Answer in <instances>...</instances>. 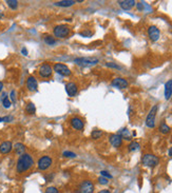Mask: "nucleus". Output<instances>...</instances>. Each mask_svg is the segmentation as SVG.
I'll use <instances>...</instances> for the list:
<instances>
[{
	"instance_id": "1",
	"label": "nucleus",
	"mask_w": 172,
	"mask_h": 193,
	"mask_svg": "<svg viewBox=\"0 0 172 193\" xmlns=\"http://www.w3.org/2000/svg\"><path fill=\"white\" fill-rule=\"evenodd\" d=\"M34 165V159L28 153L20 155L19 158L17 161V165H16V170L18 173H24L28 170H30Z\"/></svg>"
},
{
	"instance_id": "2",
	"label": "nucleus",
	"mask_w": 172,
	"mask_h": 193,
	"mask_svg": "<svg viewBox=\"0 0 172 193\" xmlns=\"http://www.w3.org/2000/svg\"><path fill=\"white\" fill-rule=\"evenodd\" d=\"M74 62L80 67H92L98 63V59L93 57H78L74 59Z\"/></svg>"
},
{
	"instance_id": "3",
	"label": "nucleus",
	"mask_w": 172,
	"mask_h": 193,
	"mask_svg": "<svg viewBox=\"0 0 172 193\" xmlns=\"http://www.w3.org/2000/svg\"><path fill=\"white\" fill-rule=\"evenodd\" d=\"M53 33L54 36L57 37V38H66L70 34V28L66 24H59V26H56L54 28Z\"/></svg>"
},
{
	"instance_id": "4",
	"label": "nucleus",
	"mask_w": 172,
	"mask_h": 193,
	"mask_svg": "<svg viewBox=\"0 0 172 193\" xmlns=\"http://www.w3.org/2000/svg\"><path fill=\"white\" fill-rule=\"evenodd\" d=\"M142 163L149 168H154L158 165L159 158L157 156H155L154 154H149L148 153V154H145L144 156H143Z\"/></svg>"
},
{
	"instance_id": "5",
	"label": "nucleus",
	"mask_w": 172,
	"mask_h": 193,
	"mask_svg": "<svg viewBox=\"0 0 172 193\" xmlns=\"http://www.w3.org/2000/svg\"><path fill=\"white\" fill-rule=\"evenodd\" d=\"M94 192V184L91 180L84 179L81 182V184L78 186V189L76 193H93Z\"/></svg>"
},
{
	"instance_id": "6",
	"label": "nucleus",
	"mask_w": 172,
	"mask_h": 193,
	"mask_svg": "<svg viewBox=\"0 0 172 193\" xmlns=\"http://www.w3.org/2000/svg\"><path fill=\"white\" fill-rule=\"evenodd\" d=\"M157 110H158V106L155 105L152 107V109L150 110L149 114L147 115V118H146V126L148 128H154L155 127V116H156V113H157Z\"/></svg>"
},
{
	"instance_id": "7",
	"label": "nucleus",
	"mask_w": 172,
	"mask_h": 193,
	"mask_svg": "<svg viewBox=\"0 0 172 193\" xmlns=\"http://www.w3.org/2000/svg\"><path fill=\"white\" fill-rule=\"evenodd\" d=\"M53 164V159L52 157L48 156V155H45V156L40 157L38 159V163H37V167H38L39 170L41 171H45V170H48Z\"/></svg>"
},
{
	"instance_id": "8",
	"label": "nucleus",
	"mask_w": 172,
	"mask_h": 193,
	"mask_svg": "<svg viewBox=\"0 0 172 193\" xmlns=\"http://www.w3.org/2000/svg\"><path fill=\"white\" fill-rule=\"evenodd\" d=\"M53 70L59 75L63 76V77H67V76H70L72 74L71 70L63 63H55L53 67Z\"/></svg>"
},
{
	"instance_id": "9",
	"label": "nucleus",
	"mask_w": 172,
	"mask_h": 193,
	"mask_svg": "<svg viewBox=\"0 0 172 193\" xmlns=\"http://www.w3.org/2000/svg\"><path fill=\"white\" fill-rule=\"evenodd\" d=\"M52 73H53V68L51 67V64L47 63H42L39 68V75L41 76L42 78H49L52 76Z\"/></svg>"
},
{
	"instance_id": "10",
	"label": "nucleus",
	"mask_w": 172,
	"mask_h": 193,
	"mask_svg": "<svg viewBox=\"0 0 172 193\" xmlns=\"http://www.w3.org/2000/svg\"><path fill=\"white\" fill-rule=\"evenodd\" d=\"M148 35H149V38L152 41H157L159 39V36H161V32H159V30L157 29V26H149L148 29Z\"/></svg>"
},
{
	"instance_id": "11",
	"label": "nucleus",
	"mask_w": 172,
	"mask_h": 193,
	"mask_svg": "<svg viewBox=\"0 0 172 193\" xmlns=\"http://www.w3.org/2000/svg\"><path fill=\"white\" fill-rule=\"evenodd\" d=\"M111 84L117 89H126L128 86H129V84H128L127 80H126L125 78H121V77L114 78V79L112 80Z\"/></svg>"
},
{
	"instance_id": "12",
	"label": "nucleus",
	"mask_w": 172,
	"mask_h": 193,
	"mask_svg": "<svg viewBox=\"0 0 172 193\" xmlns=\"http://www.w3.org/2000/svg\"><path fill=\"white\" fill-rule=\"evenodd\" d=\"M66 92L68 93V95H69L70 97L75 96V95L77 94V92H78L77 84H76L75 82H73V81L68 82V84H66Z\"/></svg>"
},
{
	"instance_id": "13",
	"label": "nucleus",
	"mask_w": 172,
	"mask_h": 193,
	"mask_svg": "<svg viewBox=\"0 0 172 193\" xmlns=\"http://www.w3.org/2000/svg\"><path fill=\"white\" fill-rule=\"evenodd\" d=\"M109 142L113 147L118 148V147H121V144H123V138H121V135H118V134H112L109 137Z\"/></svg>"
},
{
	"instance_id": "14",
	"label": "nucleus",
	"mask_w": 172,
	"mask_h": 193,
	"mask_svg": "<svg viewBox=\"0 0 172 193\" xmlns=\"http://www.w3.org/2000/svg\"><path fill=\"white\" fill-rule=\"evenodd\" d=\"M26 88H28V90L31 91V92H34V91L37 90V88H38V82H37V79L34 76H30V77L26 79Z\"/></svg>"
},
{
	"instance_id": "15",
	"label": "nucleus",
	"mask_w": 172,
	"mask_h": 193,
	"mask_svg": "<svg viewBox=\"0 0 172 193\" xmlns=\"http://www.w3.org/2000/svg\"><path fill=\"white\" fill-rule=\"evenodd\" d=\"M12 149H13V144L10 140H5L0 144V153L1 154H8L11 152Z\"/></svg>"
},
{
	"instance_id": "16",
	"label": "nucleus",
	"mask_w": 172,
	"mask_h": 193,
	"mask_svg": "<svg viewBox=\"0 0 172 193\" xmlns=\"http://www.w3.org/2000/svg\"><path fill=\"white\" fill-rule=\"evenodd\" d=\"M118 5L121 9L127 11V10H131L136 5V2L134 0H121V1H118Z\"/></svg>"
},
{
	"instance_id": "17",
	"label": "nucleus",
	"mask_w": 172,
	"mask_h": 193,
	"mask_svg": "<svg viewBox=\"0 0 172 193\" xmlns=\"http://www.w3.org/2000/svg\"><path fill=\"white\" fill-rule=\"evenodd\" d=\"M71 126L77 131H81L84 129V121L79 117H73L71 119Z\"/></svg>"
},
{
	"instance_id": "18",
	"label": "nucleus",
	"mask_w": 172,
	"mask_h": 193,
	"mask_svg": "<svg viewBox=\"0 0 172 193\" xmlns=\"http://www.w3.org/2000/svg\"><path fill=\"white\" fill-rule=\"evenodd\" d=\"M172 96V80H168L165 84V99H170Z\"/></svg>"
},
{
	"instance_id": "19",
	"label": "nucleus",
	"mask_w": 172,
	"mask_h": 193,
	"mask_svg": "<svg viewBox=\"0 0 172 193\" xmlns=\"http://www.w3.org/2000/svg\"><path fill=\"white\" fill-rule=\"evenodd\" d=\"M54 5H55L56 7L68 8L75 5V1H74V0H63V1H57V2H55Z\"/></svg>"
},
{
	"instance_id": "20",
	"label": "nucleus",
	"mask_w": 172,
	"mask_h": 193,
	"mask_svg": "<svg viewBox=\"0 0 172 193\" xmlns=\"http://www.w3.org/2000/svg\"><path fill=\"white\" fill-rule=\"evenodd\" d=\"M14 150H15L16 154L18 155H22L24 154V151H26V146L21 142H17V144L14 146Z\"/></svg>"
},
{
	"instance_id": "21",
	"label": "nucleus",
	"mask_w": 172,
	"mask_h": 193,
	"mask_svg": "<svg viewBox=\"0 0 172 193\" xmlns=\"http://www.w3.org/2000/svg\"><path fill=\"white\" fill-rule=\"evenodd\" d=\"M118 135H121V138H125V139H127V140H131V139H132L131 134H130L129 130H128L127 128L121 129V131H119Z\"/></svg>"
},
{
	"instance_id": "22",
	"label": "nucleus",
	"mask_w": 172,
	"mask_h": 193,
	"mask_svg": "<svg viewBox=\"0 0 172 193\" xmlns=\"http://www.w3.org/2000/svg\"><path fill=\"white\" fill-rule=\"evenodd\" d=\"M26 112L28 114H30V115H33V114H35V112H36V107H35L34 103H29L28 105H26Z\"/></svg>"
},
{
	"instance_id": "23",
	"label": "nucleus",
	"mask_w": 172,
	"mask_h": 193,
	"mask_svg": "<svg viewBox=\"0 0 172 193\" xmlns=\"http://www.w3.org/2000/svg\"><path fill=\"white\" fill-rule=\"evenodd\" d=\"M45 42L47 43L48 45H53L56 43V40L53 36H51V35H47V36H45Z\"/></svg>"
},
{
	"instance_id": "24",
	"label": "nucleus",
	"mask_w": 172,
	"mask_h": 193,
	"mask_svg": "<svg viewBox=\"0 0 172 193\" xmlns=\"http://www.w3.org/2000/svg\"><path fill=\"white\" fill-rule=\"evenodd\" d=\"M159 132L163 134H168L170 132V128L168 124H166L165 122H163V124L159 126Z\"/></svg>"
},
{
	"instance_id": "25",
	"label": "nucleus",
	"mask_w": 172,
	"mask_h": 193,
	"mask_svg": "<svg viewBox=\"0 0 172 193\" xmlns=\"http://www.w3.org/2000/svg\"><path fill=\"white\" fill-rule=\"evenodd\" d=\"M101 135H103V131L101 130H97V129L93 130L92 133H91V136H92L93 139H98V138L101 137Z\"/></svg>"
},
{
	"instance_id": "26",
	"label": "nucleus",
	"mask_w": 172,
	"mask_h": 193,
	"mask_svg": "<svg viewBox=\"0 0 172 193\" xmlns=\"http://www.w3.org/2000/svg\"><path fill=\"white\" fill-rule=\"evenodd\" d=\"M140 144H138L137 142H132L131 144L128 146V148H129V151H131V152H133V151H136L140 149Z\"/></svg>"
},
{
	"instance_id": "27",
	"label": "nucleus",
	"mask_w": 172,
	"mask_h": 193,
	"mask_svg": "<svg viewBox=\"0 0 172 193\" xmlns=\"http://www.w3.org/2000/svg\"><path fill=\"white\" fill-rule=\"evenodd\" d=\"M2 105H3V107H5V109H9V108L11 107V105H12L11 100H10L9 97L7 96V94H5V96H3V99H2Z\"/></svg>"
},
{
	"instance_id": "28",
	"label": "nucleus",
	"mask_w": 172,
	"mask_h": 193,
	"mask_svg": "<svg viewBox=\"0 0 172 193\" xmlns=\"http://www.w3.org/2000/svg\"><path fill=\"white\" fill-rule=\"evenodd\" d=\"M7 3L12 10H16L18 7V1L17 0H7Z\"/></svg>"
},
{
	"instance_id": "29",
	"label": "nucleus",
	"mask_w": 172,
	"mask_h": 193,
	"mask_svg": "<svg viewBox=\"0 0 172 193\" xmlns=\"http://www.w3.org/2000/svg\"><path fill=\"white\" fill-rule=\"evenodd\" d=\"M45 193H59V190L56 187H48L45 189Z\"/></svg>"
},
{
	"instance_id": "30",
	"label": "nucleus",
	"mask_w": 172,
	"mask_h": 193,
	"mask_svg": "<svg viewBox=\"0 0 172 193\" xmlns=\"http://www.w3.org/2000/svg\"><path fill=\"white\" fill-rule=\"evenodd\" d=\"M63 155L65 157H70V158H74V157H76V154L73 152H70V151H65V152L63 153Z\"/></svg>"
},
{
	"instance_id": "31",
	"label": "nucleus",
	"mask_w": 172,
	"mask_h": 193,
	"mask_svg": "<svg viewBox=\"0 0 172 193\" xmlns=\"http://www.w3.org/2000/svg\"><path fill=\"white\" fill-rule=\"evenodd\" d=\"M98 182L101 185H107L108 182H109V180H108V178L103 177V176H100V177L98 178Z\"/></svg>"
},
{
	"instance_id": "32",
	"label": "nucleus",
	"mask_w": 172,
	"mask_h": 193,
	"mask_svg": "<svg viewBox=\"0 0 172 193\" xmlns=\"http://www.w3.org/2000/svg\"><path fill=\"white\" fill-rule=\"evenodd\" d=\"M100 174H101V176H103V177H106V178H112L111 174H110L108 171H105V170H103V171H101Z\"/></svg>"
},
{
	"instance_id": "33",
	"label": "nucleus",
	"mask_w": 172,
	"mask_h": 193,
	"mask_svg": "<svg viewBox=\"0 0 172 193\" xmlns=\"http://www.w3.org/2000/svg\"><path fill=\"white\" fill-rule=\"evenodd\" d=\"M106 66H107V67H110V68H114V69H121V67H118V66L115 63H112V62H107Z\"/></svg>"
},
{
	"instance_id": "34",
	"label": "nucleus",
	"mask_w": 172,
	"mask_h": 193,
	"mask_svg": "<svg viewBox=\"0 0 172 193\" xmlns=\"http://www.w3.org/2000/svg\"><path fill=\"white\" fill-rule=\"evenodd\" d=\"M11 99H12V101H14V103L16 101V92L15 91H12L11 92Z\"/></svg>"
},
{
	"instance_id": "35",
	"label": "nucleus",
	"mask_w": 172,
	"mask_h": 193,
	"mask_svg": "<svg viewBox=\"0 0 172 193\" xmlns=\"http://www.w3.org/2000/svg\"><path fill=\"white\" fill-rule=\"evenodd\" d=\"M13 119V117L11 116H7V117H2V121H11Z\"/></svg>"
},
{
	"instance_id": "36",
	"label": "nucleus",
	"mask_w": 172,
	"mask_h": 193,
	"mask_svg": "<svg viewBox=\"0 0 172 193\" xmlns=\"http://www.w3.org/2000/svg\"><path fill=\"white\" fill-rule=\"evenodd\" d=\"M21 53L23 54L24 56H28V51H26V47H22V50H21Z\"/></svg>"
},
{
	"instance_id": "37",
	"label": "nucleus",
	"mask_w": 172,
	"mask_h": 193,
	"mask_svg": "<svg viewBox=\"0 0 172 193\" xmlns=\"http://www.w3.org/2000/svg\"><path fill=\"white\" fill-rule=\"evenodd\" d=\"M137 9L138 10H143V2H138L137 3Z\"/></svg>"
},
{
	"instance_id": "38",
	"label": "nucleus",
	"mask_w": 172,
	"mask_h": 193,
	"mask_svg": "<svg viewBox=\"0 0 172 193\" xmlns=\"http://www.w3.org/2000/svg\"><path fill=\"white\" fill-rule=\"evenodd\" d=\"M98 193H111V192H110L109 190H101V191H99Z\"/></svg>"
},
{
	"instance_id": "39",
	"label": "nucleus",
	"mask_w": 172,
	"mask_h": 193,
	"mask_svg": "<svg viewBox=\"0 0 172 193\" xmlns=\"http://www.w3.org/2000/svg\"><path fill=\"white\" fill-rule=\"evenodd\" d=\"M168 155H169V156H172V147L169 149V151H168Z\"/></svg>"
},
{
	"instance_id": "40",
	"label": "nucleus",
	"mask_w": 172,
	"mask_h": 193,
	"mask_svg": "<svg viewBox=\"0 0 172 193\" xmlns=\"http://www.w3.org/2000/svg\"><path fill=\"white\" fill-rule=\"evenodd\" d=\"M2 89H3V82H2V81H0V92L2 91Z\"/></svg>"
},
{
	"instance_id": "41",
	"label": "nucleus",
	"mask_w": 172,
	"mask_h": 193,
	"mask_svg": "<svg viewBox=\"0 0 172 193\" xmlns=\"http://www.w3.org/2000/svg\"><path fill=\"white\" fill-rule=\"evenodd\" d=\"M2 17H3V13H2L1 11H0V19H1Z\"/></svg>"
},
{
	"instance_id": "42",
	"label": "nucleus",
	"mask_w": 172,
	"mask_h": 193,
	"mask_svg": "<svg viewBox=\"0 0 172 193\" xmlns=\"http://www.w3.org/2000/svg\"><path fill=\"white\" fill-rule=\"evenodd\" d=\"M2 121V117H0V122Z\"/></svg>"
}]
</instances>
